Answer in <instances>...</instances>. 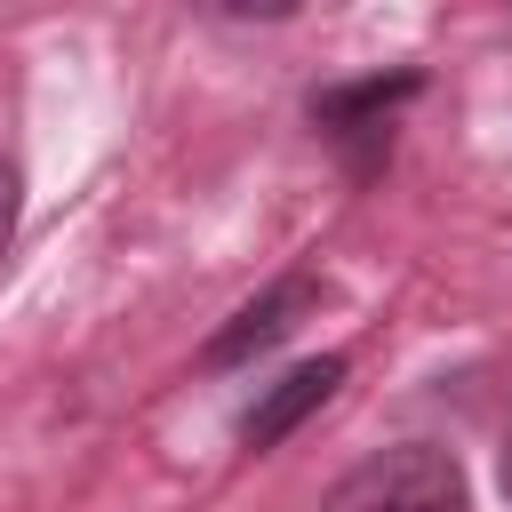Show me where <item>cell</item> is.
Listing matches in <instances>:
<instances>
[{"label": "cell", "mask_w": 512, "mask_h": 512, "mask_svg": "<svg viewBox=\"0 0 512 512\" xmlns=\"http://www.w3.org/2000/svg\"><path fill=\"white\" fill-rule=\"evenodd\" d=\"M320 512H464V464L432 440H400L344 472Z\"/></svg>", "instance_id": "cell-1"}, {"label": "cell", "mask_w": 512, "mask_h": 512, "mask_svg": "<svg viewBox=\"0 0 512 512\" xmlns=\"http://www.w3.org/2000/svg\"><path fill=\"white\" fill-rule=\"evenodd\" d=\"M304 312H312V280H280V288H264L256 304H240V312L208 336V352H200V360H208V368H240V360L272 352Z\"/></svg>", "instance_id": "cell-2"}, {"label": "cell", "mask_w": 512, "mask_h": 512, "mask_svg": "<svg viewBox=\"0 0 512 512\" xmlns=\"http://www.w3.org/2000/svg\"><path fill=\"white\" fill-rule=\"evenodd\" d=\"M336 384H344V360H336V352H328V360H296L280 384H264V400L248 408L240 440H248V448H272V440H288V432H296V424H304V416H312V408H320Z\"/></svg>", "instance_id": "cell-3"}, {"label": "cell", "mask_w": 512, "mask_h": 512, "mask_svg": "<svg viewBox=\"0 0 512 512\" xmlns=\"http://www.w3.org/2000/svg\"><path fill=\"white\" fill-rule=\"evenodd\" d=\"M400 96H416V72L360 80V88H328V96H312V120H320V128H336V136H360V128H376V112H384V104H400Z\"/></svg>", "instance_id": "cell-4"}, {"label": "cell", "mask_w": 512, "mask_h": 512, "mask_svg": "<svg viewBox=\"0 0 512 512\" xmlns=\"http://www.w3.org/2000/svg\"><path fill=\"white\" fill-rule=\"evenodd\" d=\"M216 16H240V24H288L304 0H208Z\"/></svg>", "instance_id": "cell-5"}, {"label": "cell", "mask_w": 512, "mask_h": 512, "mask_svg": "<svg viewBox=\"0 0 512 512\" xmlns=\"http://www.w3.org/2000/svg\"><path fill=\"white\" fill-rule=\"evenodd\" d=\"M16 216H24V176H16V160L0 152V248L16 240Z\"/></svg>", "instance_id": "cell-6"}, {"label": "cell", "mask_w": 512, "mask_h": 512, "mask_svg": "<svg viewBox=\"0 0 512 512\" xmlns=\"http://www.w3.org/2000/svg\"><path fill=\"white\" fill-rule=\"evenodd\" d=\"M504 496H512V440H504Z\"/></svg>", "instance_id": "cell-7"}]
</instances>
